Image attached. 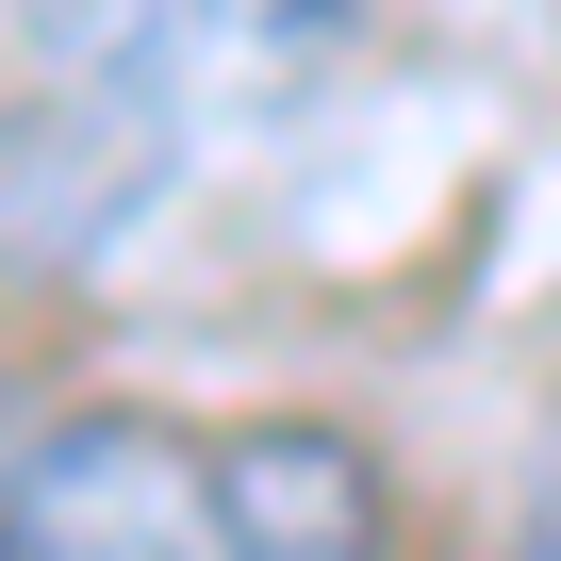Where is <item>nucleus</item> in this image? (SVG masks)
<instances>
[{
  "label": "nucleus",
  "instance_id": "obj_5",
  "mask_svg": "<svg viewBox=\"0 0 561 561\" xmlns=\"http://www.w3.org/2000/svg\"><path fill=\"white\" fill-rule=\"evenodd\" d=\"M512 18H528V34H545V50H561V0H512Z\"/></svg>",
  "mask_w": 561,
  "mask_h": 561
},
{
  "label": "nucleus",
  "instance_id": "obj_4",
  "mask_svg": "<svg viewBox=\"0 0 561 561\" xmlns=\"http://www.w3.org/2000/svg\"><path fill=\"white\" fill-rule=\"evenodd\" d=\"M512 561H561V446H545V479H528V512H512Z\"/></svg>",
  "mask_w": 561,
  "mask_h": 561
},
{
  "label": "nucleus",
  "instance_id": "obj_3",
  "mask_svg": "<svg viewBox=\"0 0 561 561\" xmlns=\"http://www.w3.org/2000/svg\"><path fill=\"white\" fill-rule=\"evenodd\" d=\"M215 495H231V561H397V479L331 413L215 430Z\"/></svg>",
  "mask_w": 561,
  "mask_h": 561
},
{
  "label": "nucleus",
  "instance_id": "obj_1",
  "mask_svg": "<svg viewBox=\"0 0 561 561\" xmlns=\"http://www.w3.org/2000/svg\"><path fill=\"white\" fill-rule=\"evenodd\" d=\"M380 0H34L50 67L133 133H248L364 50Z\"/></svg>",
  "mask_w": 561,
  "mask_h": 561
},
{
  "label": "nucleus",
  "instance_id": "obj_2",
  "mask_svg": "<svg viewBox=\"0 0 561 561\" xmlns=\"http://www.w3.org/2000/svg\"><path fill=\"white\" fill-rule=\"evenodd\" d=\"M0 561H231L215 430L165 413H67L0 479Z\"/></svg>",
  "mask_w": 561,
  "mask_h": 561
}]
</instances>
